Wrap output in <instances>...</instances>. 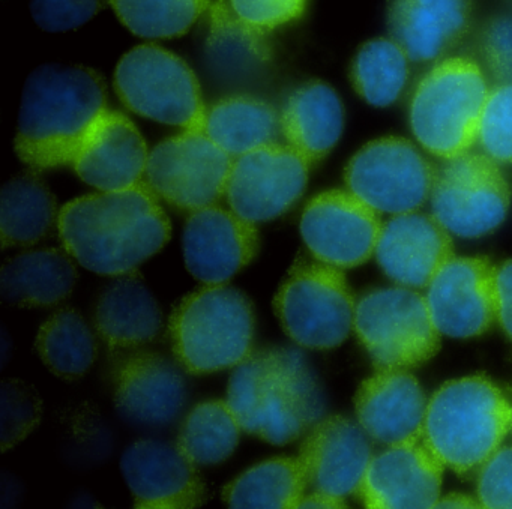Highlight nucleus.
<instances>
[{"mask_svg": "<svg viewBox=\"0 0 512 509\" xmlns=\"http://www.w3.org/2000/svg\"><path fill=\"white\" fill-rule=\"evenodd\" d=\"M65 250L95 274L121 277L157 254L170 239V221L148 184L103 191L59 212Z\"/></svg>", "mask_w": 512, "mask_h": 509, "instance_id": "nucleus-1", "label": "nucleus"}, {"mask_svg": "<svg viewBox=\"0 0 512 509\" xmlns=\"http://www.w3.org/2000/svg\"><path fill=\"white\" fill-rule=\"evenodd\" d=\"M103 77L82 65H41L23 86L16 152L35 170L73 166L106 112Z\"/></svg>", "mask_w": 512, "mask_h": 509, "instance_id": "nucleus-2", "label": "nucleus"}, {"mask_svg": "<svg viewBox=\"0 0 512 509\" xmlns=\"http://www.w3.org/2000/svg\"><path fill=\"white\" fill-rule=\"evenodd\" d=\"M512 406L485 376L451 380L428 400L422 439L445 467L481 469L511 431Z\"/></svg>", "mask_w": 512, "mask_h": 509, "instance_id": "nucleus-3", "label": "nucleus"}, {"mask_svg": "<svg viewBox=\"0 0 512 509\" xmlns=\"http://www.w3.org/2000/svg\"><path fill=\"white\" fill-rule=\"evenodd\" d=\"M254 326L253 305L241 290L208 284L173 311V353L193 374L229 370L253 355Z\"/></svg>", "mask_w": 512, "mask_h": 509, "instance_id": "nucleus-4", "label": "nucleus"}, {"mask_svg": "<svg viewBox=\"0 0 512 509\" xmlns=\"http://www.w3.org/2000/svg\"><path fill=\"white\" fill-rule=\"evenodd\" d=\"M488 94L487 77L475 61L443 59L419 82L410 101L416 142L445 161L467 154L478 140Z\"/></svg>", "mask_w": 512, "mask_h": 509, "instance_id": "nucleus-5", "label": "nucleus"}, {"mask_svg": "<svg viewBox=\"0 0 512 509\" xmlns=\"http://www.w3.org/2000/svg\"><path fill=\"white\" fill-rule=\"evenodd\" d=\"M356 335L377 370H412L440 349L427 298L409 287H385L356 302Z\"/></svg>", "mask_w": 512, "mask_h": 509, "instance_id": "nucleus-6", "label": "nucleus"}, {"mask_svg": "<svg viewBox=\"0 0 512 509\" xmlns=\"http://www.w3.org/2000/svg\"><path fill=\"white\" fill-rule=\"evenodd\" d=\"M286 334L305 349L341 346L355 323L356 302L340 268L298 260L274 299Z\"/></svg>", "mask_w": 512, "mask_h": 509, "instance_id": "nucleus-7", "label": "nucleus"}, {"mask_svg": "<svg viewBox=\"0 0 512 509\" xmlns=\"http://www.w3.org/2000/svg\"><path fill=\"white\" fill-rule=\"evenodd\" d=\"M122 103L143 118L185 131L205 130L199 80L179 56L152 44L130 50L115 71Z\"/></svg>", "mask_w": 512, "mask_h": 509, "instance_id": "nucleus-8", "label": "nucleus"}, {"mask_svg": "<svg viewBox=\"0 0 512 509\" xmlns=\"http://www.w3.org/2000/svg\"><path fill=\"white\" fill-rule=\"evenodd\" d=\"M509 203L508 181L499 164L485 154L467 152L436 170L431 215L451 235L463 239L490 235L505 221Z\"/></svg>", "mask_w": 512, "mask_h": 509, "instance_id": "nucleus-9", "label": "nucleus"}, {"mask_svg": "<svg viewBox=\"0 0 512 509\" xmlns=\"http://www.w3.org/2000/svg\"><path fill=\"white\" fill-rule=\"evenodd\" d=\"M256 412L250 434L286 445L310 431L325 412L319 382L299 350L278 347L259 353Z\"/></svg>", "mask_w": 512, "mask_h": 509, "instance_id": "nucleus-10", "label": "nucleus"}, {"mask_svg": "<svg viewBox=\"0 0 512 509\" xmlns=\"http://www.w3.org/2000/svg\"><path fill=\"white\" fill-rule=\"evenodd\" d=\"M436 169L403 137L362 146L344 172L347 191L382 214L415 212L430 199Z\"/></svg>", "mask_w": 512, "mask_h": 509, "instance_id": "nucleus-11", "label": "nucleus"}, {"mask_svg": "<svg viewBox=\"0 0 512 509\" xmlns=\"http://www.w3.org/2000/svg\"><path fill=\"white\" fill-rule=\"evenodd\" d=\"M232 166V157L205 133L185 131L152 149L146 184L175 208L199 211L226 196Z\"/></svg>", "mask_w": 512, "mask_h": 509, "instance_id": "nucleus-12", "label": "nucleus"}, {"mask_svg": "<svg viewBox=\"0 0 512 509\" xmlns=\"http://www.w3.org/2000/svg\"><path fill=\"white\" fill-rule=\"evenodd\" d=\"M311 164L292 146H263L233 161L226 197L230 209L250 223L274 220L304 194Z\"/></svg>", "mask_w": 512, "mask_h": 509, "instance_id": "nucleus-13", "label": "nucleus"}, {"mask_svg": "<svg viewBox=\"0 0 512 509\" xmlns=\"http://www.w3.org/2000/svg\"><path fill=\"white\" fill-rule=\"evenodd\" d=\"M377 214L350 191H326L305 206L299 229L319 262L356 268L376 253L383 226Z\"/></svg>", "mask_w": 512, "mask_h": 509, "instance_id": "nucleus-14", "label": "nucleus"}, {"mask_svg": "<svg viewBox=\"0 0 512 509\" xmlns=\"http://www.w3.org/2000/svg\"><path fill=\"white\" fill-rule=\"evenodd\" d=\"M425 298L440 334L479 337L497 322V266L487 257H454L428 284Z\"/></svg>", "mask_w": 512, "mask_h": 509, "instance_id": "nucleus-15", "label": "nucleus"}, {"mask_svg": "<svg viewBox=\"0 0 512 509\" xmlns=\"http://www.w3.org/2000/svg\"><path fill=\"white\" fill-rule=\"evenodd\" d=\"M443 470L445 464L422 437L398 443L374 455L358 494L371 509L434 508Z\"/></svg>", "mask_w": 512, "mask_h": 509, "instance_id": "nucleus-16", "label": "nucleus"}, {"mask_svg": "<svg viewBox=\"0 0 512 509\" xmlns=\"http://www.w3.org/2000/svg\"><path fill=\"white\" fill-rule=\"evenodd\" d=\"M203 65L218 89L242 94L259 88L271 76L274 50L265 31L245 22L230 4L218 0L209 8Z\"/></svg>", "mask_w": 512, "mask_h": 509, "instance_id": "nucleus-17", "label": "nucleus"}, {"mask_svg": "<svg viewBox=\"0 0 512 509\" xmlns=\"http://www.w3.org/2000/svg\"><path fill=\"white\" fill-rule=\"evenodd\" d=\"M121 470L136 508L191 509L206 502L199 470L178 445L139 440L122 455Z\"/></svg>", "mask_w": 512, "mask_h": 509, "instance_id": "nucleus-18", "label": "nucleus"}, {"mask_svg": "<svg viewBox=\"0 0 512 509\" xmlns=\"http://www.w3.org/2000/svg\"><path fill=\"white\" fill-rule=\"evenodd\" d=\"M182 247L185 265L196 280L224 284L256 257L259 233L235 212L212 205L188 218Z\"/></svg>", "mask_w": 512, "mask_h": 509, "instance_id": "nucleus-19", "label": "nucleus"}, {"mask_svg": "<svg viewBox=\"0 0 512 509\" xmlns=\"http://www.w3.org/2000/svg\"><path fill=\"white\" fill-rule=\"evenodd\" d=\"M371 437L344 416L322 418L302 443L298 458L313 491L344 497L358 493L373 460Z\"/></svg>", "mask_w": 512, "mask_h": 509, "instance_id": "nucleus-20", "label": "nucleus"}, {"mask_svg": "<svg viewBox=\"0 0 512 509\" xmlns=\"http://www.w3.org/2000/svg\"><path fill=\"white\" fill-rule=\"evenodd\" d=\"M377 263L398 286L422 289L454 259L451 233L421 212L392 215L380 230Z\"/></svg>", "mask_w": 512, "mask_h": 509, "instance_id": "nucleus-21", "label": "nucleus"}, {"mask_svg": "<svg viewBox=\"0 0 512 509\" xmlns=\"http://www.w3.org/2000/svg\"><path fill=\"white\" fill-rule=\"evenodd\" d=\"M356 416L365 433L383 445L421 439L428 401L406 370H377L356 392Z\"/></svg>", "mask_w": 512, "mask_h": 509, "instance_id": "nucleus-22", "label": "nucleus"}, {"mask_svg": "<svg viewBox=\"0 0 512 509\" xmlns=\"http://www.w3.org/2000/svg\"><path fill=\"white\" fill-rule=\"evenodd\" d=\"M148 148L136 125L106 110L80 148L73 167L82 181L101 191H121L142 184Z\"/></svg>", "mask_w": 512, "mask_h": 509, "instance_id": "nucleus-23", "label": "nucleus"}, {"mask_svg": "<svg viewBox=\"0 0 512 509\" xmlns=\"http://www.w3.org/2000/svg\"><path fill=\"white\" fill-rule=\"evenodd\" d=\"M187 397L184 374L158 353H137L116 371V407L134 424H170L184 409Z\"/></svg>", "mask_w": 512, "mask_h": 509, "instance_id": "nucleus-24", "label": "nucleus"}, {"mask_svg": "<svg viewBox=\"0 0 512 509\" xmlns=\"http://www.w3.org/2000/svg\"><path fill=\"white\" fill-rule=\"evenodd\" d=\"M472 0H391L389 34L410 62L428 64L451 52L470 28Z\"/></svg>", "mask_w": 512, "mask_h": 509, "instance_id": "nucleus-25", "label": "nucleus"}, {"mask_svg": "<svg viewBox=\"0 0 512 509\" xmlns=\"http://www.w3.org/2000/svg\"><path fill=\"white\" fill-rule=\"evenodd\" d=\"M280 122L289 146L313 166L335 148L343 134V103L326 83H304L287 97Z\"/></svg>", "mask_w": 512, "mask_h": 509, "instance_id": "nucleus-26", "label": "nucleus"}, {"mask_svg": "<svg viewBox=\"0 0 512 509\" xmlns=\"http://www.w3.org/2000/svg\"><path fill=\"white\" fill-rule=\"evenodd\" d=\"M161 326L160 304L134 272L121 275L98 299L95 328L112 349L143 346L157 337Z\"/></svg>", "mask_w": 512, "mask_h": 509, "instance_id": "nucleus-27", "label": "nucleus"}, {"mask_svg": "<svg viewBox=\"0 0 512 509\" xmlns=\"http://www.w3.org/2000/svg\"><path fill=\"white\" fill-rule=\"evenodd\" d=\"M77 278L76 266L64 251H28L5 263L0 295L14 307H52L73 293Z\"/></svg>", "mask_w": 512, "mask_h": 509, "instance_id": "nucleus-28", "label": "nucleus"}, {"mask_svg": "<svg viewBox=\"0 0 512 509\" xmlns=\"http://www.w3.org/2000/svg\"><path fill=\"white\" fill-rule=\"evenodd\" d=\"M280 128V118L271 104L235 95L206 112L203 133L230 157H241L277 142Z\"/></svg>", "mask_w": 512, "mask_h": 509, "instance_id": "nucleus-29", "label": "nucleus"}, {"mask_svg": "<svg viewBox=\"0 0 512 509\" xmlns=\"http://www.w3.org/2000/svg\"><path fill=\"white\" fill-rule=\"evenodd\" d=\"M308 481L298 457L272 458L230 482L223 500L235 509H293L307 494Z\"/></svg>", "mask_w": 512, "mask_h": 509, "instance_id": "nucleus-30", "label": "nucleus"}, {"mask_svg": "<svg viewBox=\"0 0 512 509\" xmlns=\"http://www.w3.org/2000/svg\"><path fill=\"white\" fill-rule=\"evenodd\" d=\"M58 218L55 196L40 176L25 173L5 184L0 194L4 248L35 244L52 230Z\"/></svg>", "mask_w": 512, "mask_h": 509, "instance_id": "nucleus-31", "label": "nucleus"}, {"mask_svg": "<svg viewBox=\"0 0 512 509\" xmlns=\"http://www.w3.org/2000/svg\"><path fill=\"white\" fill-rule=\"evenodd\" d=\"M35 347L46 367L65 380L85 376L97 359L94 332L73 308L58 311L44 322Z\"/></svg>", "mask_w": 512, "mask_h": 509, "instance_id": "nucleus-32", "label": "nucleus"}, {"mask_svg": "<svg viewBox=\"0 0 512 509\" xmlns=\"http://www.w3.org/2000/svg\"><path fill=\"white\" fill-rule=\"evenodd\" d=\"M409 62L403 47L392 38L368 41L353 59V88L371 106H392L409 82Z\"/></svg>", "mask_w": 512, "mask_h": 509, "instance_id": "nucleus-33", "label": "nucleus"}, {"mask_svg": "<svg viewBox=\"0 0 512 509\" xmlns=\"http://www.w3.org/2000/svg\"><path fill=\"white\" fill-rule=\"evenodd\" d=\"M241 430L227 401H205L188 413L178 446L196 466H214L235 452Z\"/></svg>", "mask_w": 512, "mask_h": 509, "instance_id": "nucleus-34", "label": "nucleus"}, {"mask_svg": "<svg viewBox=\"0 0 512 509\" xmlns=\"http://www.w3.org/2000/svg\"><path fill=\"white\" fill-rule=\"evenodd\" d=\"M118 19L140 38L163 40L187 34L209 0H109Z\"/></svg>", "mask_w": 512, "mask_h": 509, "instance_id": "nucleus-35", "label": "nucleus"}, {"mask_svg": "<svg viewBox=\"0 0 512 509\" xmlns=\"http://www.w3.org/2000/svg\"><path fill=\"white\" fill-rule=\"evenodd\" d=\"M43 415L40 395L22 380H5L0 386V448L2 452L22 442L38 427Z\"/></svg>", "mask_w": 512, "mask_h": 509, "instance_id": "nucleus-36", "label": "nucleus"}, {"mask_svg": "<svg viewBox=\"0 0 512 509\" xmlns=\"http://www.w3.org/2000/svg\"><path fill=\"white\" fill-rule=\"evenodd\" d=\"M478 142L497 164H512V83H500L488 94Z\"/></svg>", "mask_w": 512, "mask_h": 509, "instance_id": "nucleus-37", "label": "nucleus"}, {"mask_svg": "<svg viewBox=\"0 0 512 509\" xmlns=\"http://www.w3.org/2000/svg\"><path fill=\"white\" fill-rule=\"evenodd\" d=\"M104 5L106 0H31L29 10L38 28L62 34L91 22Z\"/></svg>", "mask_w": 512, "mask_h": 509, "instance_id": "nucleus-38", "label": "nucleus"}, {"mask_svg": "<svg viewBox=\"0 0 512 509\" xmlns=\"http://www.w3.org/2000/svg\"><path fill=\"white\" fill-rule=\"evenodd\" d=\"M478 50L488 74L512 83V14L493 17L479 32Z\"/></svg>", "mask_w": 512, "mask_h": 509, "instance_id": "nucleus-39", "label": "nucleus"}, {"mask_svg": "<svg viewBox=\"0 0 512 509\" xmlns=\"http://www.w3.org/2000/svg\"><path fill=\"white\" fill-rule=\"evenodd\" d=\"M478 499L482 508L512 509V446L500 448L479 470Z\"/></svg>", "mask_w": 512, "mask_h": 509, "instance_id": "nucleus-40", "label": "nucleus"}, {"mask_svg": "<svg viewBox=\"0 0 512 509\" xmlns=\"http://www.w3.org/2000/svg\"><path fill=\"white\" fill-rule=\"evenodd\" d=\"M232 10L262 31L280 28L304 14L307 0H229Z\"/></svg>", "mask_w": 512, "mask_h": 509, "instance_id": "nucleus-41", "label": "nucleus"}, {"mask_svg": "<svg viewBox=\"0 0 512 509\" xmlns=\"http://www.w3.org/2000/svg\"><path fill=\"white\" fill-rule=\"evenodd\" d=\"M497 322L512 341V260L497 268Z\"/></svg>", "mask_w": 512, "mask_h": 509, "instance_id": "nucleus-42", "label": "nucleus"}, {"mask_svg": "<svg viewBox=\"0 0 512 509\" xmlns=\"http://www.w3.org/2000/svg\"><path fill=\"white\" fill-rule=\"evenodd\" d=\"M346 499L344 497L332 496L328 493H320V491H313V493L305 494L304 499L299 503V508H346Z\"/></svg>", "mask_w": 512, "mask_h": 509, "instance_id": "nucleus-43", "label": "nucleus"}, {"mask_svg": "<svg viewBox=\"0 0 512 509\" xmlns=\"http://www.w3.org/2000/svg\"><path fill=\"white\" fill-rule=\"evenodd\" d=\"M481 506V502H479V499H475V497L467 496V494L452 493L448 494V496L440 497L434 508L473 509L481 508Z\"/></svg>", "mask_w": 512, "mask_h": 509, "instance_id": "nucleus-44", "label": "nucleus"}, {"mask_svg": "<svg viewBox=\"0 0 512 509\" xmlns=\"http://www.w3.org/2000/svg\"><path fill=\"white\" fill-rule=\"evenodd\" d=\"M511 430H512V421H511Z\"/></svg>", "mask_w": 512, "mask_h": 509, "instance_id": "nucleus-45", "label": "nucleus"}]
</instances>
